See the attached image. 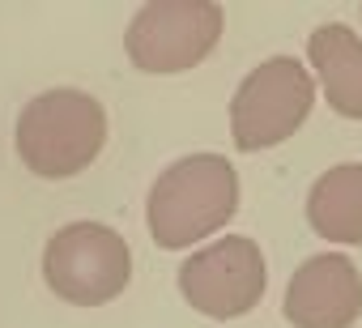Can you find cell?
Masks as SVG:
<instances>
[{
  "instance_id": "1",
  "label": "cell",
  "mask_w": 362,
  "mask_h": 328,
  "mask_svg": "<svg viewBox=\"0 0 362 328\" xmlns=\"http://www.w3.org/2000/svg\"><path fill=\"white\" fill-rule=\"evenodd\" d=\"M239 213V171L222 153H188L153 180L145 226L158 247L179 252L218 235Z\"/></svg>"
},
{
  "instance_id": "2",
  "label": "cell",
  "mask_w": 362,
  "mask_h": 328,
  "mask_svg": "<svg viewBox=\"0 0 362 328\" xmlns=\"http://www.w3.org/2000/svg\"><path fill=\"white\" fill-rule=\"evenodd\" d=\"M13 145L30 175L73 180L107 145V111L86 90H43L22 107Z\"/></svg>"
},
{
  "instance_id": "3",
  "label": "cell",
  "mask_w": 362,
  "mask_h": 328,
  "mask_svg": "<svg viewBox=\"0 0 362 328\" xmlns=\"http://www.w3.org/2000/svg\"><path fill=\"white\" fill-rule=\"evenodd\" d=\"M43 281L73 307H103L132 281V247L103 222H69L43 247Z\"/></svg>"
},
{
  "instance_id": "4",
  "label": "cell",
  "mask_w": 362,
  "mask_h": 328,
  "mask_svg": "<svg viewBox=\"0 0 362 328\" xmlns=\"http://www.w3.org/2000/svg\"><path fill=\"white\" fill-rule=\"evenodd\" d=\"M222 5L214 0H149L124 35V52L141 73L170 77L197 69L222 39Z\"/></svg>"
},
{
  "instance_id": "5",
  "label": "cell",
  "mask_w": 362,
  "mask_h": 328,
  "mask_svg": "<svg viewBox=\"0 0 362 328\" xmlns=\"http://www.w3.org/2000/svg\"><path fill=\"white\" fill-rule=\"evenodd\" d=\"M315 102V81L294 56H273L256 64L230 102V136L243 153L281 145L303 128Z\"/></svg>"
},
{
  "instance_id": "6",
  "label": "cell",
  "mask_w": 362,
  "mask_h": 328,
  "mask_svg": "<svg viewBox=\"0 0 362 328\" xmlns=\"http://www.w3.org/2000/svg\"><path fill=\"white\" fill-rule=\"evenodd\" d=\"M269 286L264 252L247 235H226L179 264V294L184 303L209 320H239L247 315Z\"/></svg>"
},
{
  "instance_id": "7",
  "label": "cell",
  "mask_w": 362,
  "mask_h": 328,
  "mask_svg": "<svg viewBox=\"0 0 362 328\" xmlns=\"http://www.w3.org/2000/svg\"><path fill=\"white\" fill-rule=\"evenodd\" d=\"M294 328H349L362 315V277L349 256L324 252L294 269L281 303Z\"/></svg>"
},
{
  "instance_id": "8",
  "label": "cell",
  "mask_w": 362,
  "mask_h": 328,
  "mask_svg": "<svg viewBox=\"0 0 362 328\" xmlns=\"http://www.w3.org/2000/svg\"><path fill=\"white\" fill-rule=\"evenodd\" d=\"M307 56L324 86L328 107L345 119H362V39L349 26L328 22L311 30Z\"/></svg>"
},
{
  "instance_id": "9",
  "label": "cell",
  "mask_w": 362,
  "mask_h": 328,
  "mask_svg": "<svg viewBox=\"0 0 362 328\" xmlns=\"http://www.w3.org/2000/svg\"><path fill=\"white\" fill-rule=\"evenodd\" d=\"M307 222L328 243L362 247V162H341L311 184Z\"/></svg>"
},
{
  "instance_id": "10",
  "label": "cell",
  "mask_w": 362,
  "mask_h": 328,
  "mask_svg": "<svg viewBox=\"0 0 362 328\" xmlns=\"http://www.w3.org/2000/svg\"><path fill=\"white\" fill-rule=\"evenodd\" d=\"M358 18H362V9H358Z\"/></svg>"
}]
</instances>
